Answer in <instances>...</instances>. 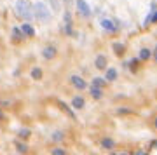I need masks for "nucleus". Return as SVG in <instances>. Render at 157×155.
<instances>
[{
    "mask_svg": "<svg viewBox=\"0 0 157 155\" xmlns=\"http://www.w3.org/2000/svg\"><path fill=\"white\" fill-rule=\"evenodd\" d=\"M129 68H131V72H136V70H138V59H131Z\"/></svg>",
    "mask_w": 157,
    "mask_h": 155,
    "instance_id": "obj_24",
    "label": "nucleus"
},
{
    "mask_svg": "<svg viewBox=\"0 0 157 155\" xmlns=\"http://www.w3.org/2000/svg\"><path fill=\"white\" fill-rule=\"evenodd\" d=\"M51 139H52L54 143H61L63 139H65V134H63L61 131H56V133H54L52 136H51Z\"/></svg>",
    "mask_w": 157,
    "mask_h": 155,
    "instance_id": "obj_19",
    "label": "nucleus"
},
{
    "mask_svg": "<svg viewBox=\"0 0 157 155\" xmlns=\"http://www.w3.org/2000/svg\"><path fill=\"white\" fill-rule=\"evenodd\" d=\"M155 52H157V45H155Z\"/></svg>",
    "mask_w": 157,
    "mask_h": 155,
    "instance_id": "obj_33",
    "label": "nucleus"
},
{
    "mask_svg": "<svg viewBox=\"0 0 157 155\" xmlns=\"http://www.w3.org/2000/svg\"><path fill=\"white\" fill-rule=\"evenodd\" d=\"M155 63H157V52H155Z\"/></svg>",
    "mask_w": 157,
    "mask_h": 155,
    "instance_id": "obj_32",
    "label": "nucleus"
},
{
    "mask_svg": "<svg viewBox=\"0 0 157 155\" xmlns=\"http://www.w3.org/2000/svg\"><path fill=\"white\" fill-rule=\"evenodd\" d=\"M84 105H86V101H84V98H82V96H75V98L72 100V106L75 108V110L84 108Z\"/></svg>",
    "mask_w": 157,
    "mask_h": 155,
    "instance_id": "obj_12",
    "label": "nucleus"
},
{
    "mask_svg": "<svg viewBox=\"0 0 157 155\" xmlns=\"http://www.w3.org/2000/svg\"><path fill=\"white\" fill-rule=\"evenodd\" d=\"M52 153H67V150L65 148H54L52 150Z\"/></svg>",
    "mask_w": 157,
    "mask_h": 155,
    "instance_id": "obj_25",
    "label": "nucleus"
},
{
    "mask_svg": "<svg viewBox=\"0 0 157 155\" xmlns=\"http://www.w3.org/2000/svg\"><path fill=\"white\" fill-rule=\"evenodd\" d=\"M112 47H113V51H115V54H117V56H122L124 54V49H126L121 42H113Z\"/></svg>",
    "mask_w": 157,
    "mask_h": 155,
    "instance_id": "obj_17",
    "label": "nucleus"
},
{
    "mask_svg": "<svg viewBox=\"0 0 157 155\" xmlns=\"http://www.w3.org/2000/svg\"><path fill=\"white\" fill-rule=\"evenodd\" d=\"M58 54V51L54 45H47V47H44V51H42V58H44L45 61H51V59H54Z\"/></svg>",
    "mask_w": 157,
    "mask_h": 155,
    "instance_id": "obj_5",
    "label": "nucleus"
},
{
    "mask_svg": "<svg viewBox=\"0 0 157 155\" xmlns=\"http://www.w3.org/2000/svg\"><path fill=\"white\" fill-rule=\"evenodd\" d=\"M32 78H35V80L42 78V70H40L39 66H35L33 70H32Z\"/></svg>",
    "mask_w": 157,
    "mask_h": 155,
    "instance_id": "obj_20",
    "label": "nucleus"
},
{
    "mask_svg": "<svg viewBox=\"0 0 157 155\" xmlns=\"http://www.w3.org/2000/svg\"><path fill=\"white\" fill-rule=\"evenodd\" d=\"M70 84H72V87L78 89V91H84V89L87 87L86 80L82 77H78V75H72V77H70Z\"/></svg>",
    "mask_w": 157,
    "mask_h": 155,
    "instance_id": "obj_3",
    "label": "nucleus"
},
{
    "mask_svg": "<svg viewBox=\"0 0 157 155\" xmlns=\"http://www.w3.org/2000/svg\"><path fill=\"white\" fill-rule=\"evenodd\" d=\"M16 148H17V152H28V146L25 143H19V141H16Z\"/></svg>",
    "mask_w": 157,
    "mask_h": 155,
    "instance_id": "obj_23",
    "label": "nucleus"
},
{
    "mask_svg": "<svg viewBox=\"0 0 157 155\" xmlns=\"http://www.w3.org/2000/svg\"><path fill=\"white\" fill-rule=\"evenodd\" d=\"M52 2V7H54V11H59V4H58V0H51Z\"/></svg>",
    "mask_w": 157,
    "mask_h": 155,
    "instance_id": "obj_26",
    "label": "nucleus"
},
{
    "mask_svg": "<svg viewBox=\"0 0 157 155\" xmlns=\"http://www.w3.org/2000/svg\"><path fill=\"white\" fill-rule=\"evenodd\" d=\"M23 39H25V33L21 32V28L14 26V28H12V40L17 44V42H21Z\"/></svg>",
    "mask_w": 157,
    "mask_h": 155,
    "instance_id": "obj_11",
    "label": "nucleus"
},
{
    "mask_svg": "<svg viewBox=\"0 0 157 155\" xmlns=\"http://www.w3.org/2000/svg\"><path fill=\"white\" fill-rule=\"evenodd\" d=\"M150 14H152V23H157V11L150 12Z\"/></svg>",
    "mask_w": 157,
    "mask_h": 155,
    "instance_id": "obj_27",
    "label": "nucleus"
},
{
    "mask_svg": "<svg viewBox=\"0 0 157 155\" xmlns=\"http://www.w3.org/2000/svg\"><path fill=\"white\" fill-rule=\"evenodd\" d=\"M17 136L23 138V139H28L30 138V131L28 129H19V131H17Z\"/></svg>",
    "mask_w": 157,
    "mask_h": 155,
    "instance_id": "obj_21",
    "label": "nucleus"
},
{
    "mask_svg": "<svg viewBox=\"0 0 157 155\" xmlns=\"http://www.w3.org/2000/svg\"><path fill=\"white\" fill-rule=\"evenodd\" d=\"M63 2H65V4H68V2H70V0H63Z\"/></svg>",
    "mask_w": 157,
    "mask_h": 155,
    "instance_id": "obj_31",
    "label": "nucleus"
},
{
    "mask_svg": "<svg viewBox=\"0 0 157 155\" xmlns=\"http://www.w3.org/2000/svg\"><path fill=\"white\" fill-rule=\"evenodd\" d=\"M16 14L21 17V19H26V21L35 19L33 6L30 4V0H17L16 2Z\"/></svg>",
    "mask_w": 157,
    "mask_h": 155,
    "instance_id": "obj_1",
    "label": "nucleus"
},
{
    "mask_svg": "<svg viewBox=\"0 0 157 155\" xmlns=\"http://www.w3.org/2000/svg\"><path fill=\"white\" fill-rule=\"evenodd\" d=\"M154 127L157 129V117H155V119H154Z\"/></svg>",
    "mask_w": 157,
    "mask_h": 155,
    "instance_id": "obj_28",
    "label": "nucleus"
},
{
    "mask_svg": "<svg viewBox=\"0 0 157 155\" xmlns=\"http://www.w3.org/2000/svg\"><path fill=\"white\" fill-rule=\"evenodd\" d=\"M0 119H4V115H2V112H0Z\"/></svg>",
    "mask_w": 157,
    "mask_h": 155,
    "instance_id": "obj_30",
    "label": "nucleus"
},
{
    "mask_svg": "<svg viewBox=\"0 0 157 155\" xmlns=\"http://www.w3.org/2000/svg\"><path fill=\"white\" fill-rule=\"evenodd\" d=\"M63 33L73 35V32H72V23H65V25H63Z\"/></svg>",
    "mask_w": 157,
    "mask_h": 155,
    "instance_id": "obj_22",
    "label": "nucleus"
},
{
    "mask_svg": "<svg viewBox=\"0 0 157 155\" xmlns=\"http://www.w3.org/2000/svg\"><path fill=\"white\" fill-rule=\"evenodd\" d=\"M33 14H35V19H39L42 23H47L51 19V11L47 9L44 2H35L33 4Z\"/></svg>",
    "mask_w": 157,
    "mask_h": 155,
    "instance_id": "obj_2",
    "label": "nucleus"
},
{
    "mask_svg": "<svg viewBox=\"0 0 157 155\" xmlns=\"http://www.w3.org/2000/svg\"><path fill=\"white\" fill-rule=\"evenodd\" d=\"M152 58V51L148 47H141L140 49V54H138V59L140 61H148Z\"/></svg>",
    "mask_w": 157,
    "mask_h": 155,
    "instance_id": "obj_9",
    "label": "nucleus"
},
{
    "mask_svg": "<svg viewBox=\"0 0 157 155\" xmlns=\"http://www.w3.org/2000/svg\"><path fill=\"white\" fill-rule=\"evenodd\" d=\"M77 11L82 17H89L91 16V9H89V6H87L86 0H77Z\"/></svg>",
    "mask_w": 157,
    "mask_h": 155,
    "instance_id": "obj_4",
    "label": "nucleus"
},
{
    "mask_svg": "<svg viewBox=\"0 0 157 155\" xmlns=\"http://www.w3.org/2000/svg\"><path fill=\"white\" fill-rule=\"evenodd\" d=\"M117 77H119V72L115 68H107V73H105L107 82H113V80H117Z\"/></svg>",
    "mask_w": 157,
    "mask_h": 155,
    "instance_id": "obj_10",
    "label": "nucleus"
},
{
    "mask_svg": "<svg viewBox=\"0 0 157 155\" xmlns=\"http://www.w3.org/2000/svg\"><path fill=\"white\" fill-rule=\"evenodd\" d=\"M101 146L107 150H113V146H115V141H113L112 138H103L101 139Z\"/></svg>",
    "mask_w": 157,
    "mask_h": 155,
    "instance_id": "obj_16",
    "label": "nucleus"
},
{
    "mask_svg": "<svg viewBox=\"0 0 157 155\" xmlns=\"http://www.w3.org/2000/svg\"><path fill=\"white\" fill-rule=\"evenodd\" d=\"M58 106H59V108H61V110L65 112V113H67V115L70 117V119H75V113H73V110H72V108H70L68 105H65L63 101H59V100H58Z\"/></svg>",
    "mask_w": 157,
    "mask_h": 155,
    "instance_id": "obj_13",
    "label": "nucleus"
},
{
    "mask_svg": "<svg viewBox=\"0 0 157 155\" xmlns=\"http://www.w3.org/2000/svg\"><path fill=\"white\" fill-rule=\"evenodd\" d=\"M101 26L105 28V32H108V33H117L119 32L117 25L113 21H110V19H101Z\"/></svg>",
    "mask_w": 157,
    "mask_h": 155,
    "instance_id": "obj_6",
    "label": "nucleus"
},
{
    "mask_svg": "<svg viewBox=\"0 0 157 155\" xmlns=\"http://www.w3.org/2000/svg\"><path fill=\"white\" fill-rule=\"evenodd\" d=\"M89 93L94 100H101V98H103V89H100V87H94V85H93V87L89 89Z\"/></svg>",
    "mask_w": 157,
    "mask_h": 155,
    "instance_id": "obj_14",
    "label": "nucleus"
},
{
    "mask_svg": "<svg viewBox=\"0 0 157 155\" xmlns=\"http://www.w3.org/2000/svg\"><path fill=\"white\" fill-rule=\"evenodd\" d=\"M107 65H108V58H107L105 54L96 56V59H94V66L98 68V70H107Z\"/></svg>",
    "mask_w": 157,
    "mask_h": 155,
    "instance_id": "obj_7",
    "label": "nucleus"
},
{
    "mask_svg": "<svg viewBox=\"0 0 157 155\" xmlns=\"http://www.w3.org/2000/svg\"><path fill=\"white\" fill-rule=\"evenodd\" d=\"M157 146V139H155V143H152V148H155Z\"/></svg>",
    "mask_w": 157,
    "mask_h": 155,
    "instance_id": "obj_29",
    "label": "nucleus"
},
{
    "mask_svg": "<svg viewBox=\"0 0 157 155\" xmlns=\"http://www.w3.org/2000/svg\"><path fill=\"white\" fill-rule=\"evenodd\" d=\"M115 113H117V115H121V117H124V115H131V113H135V110H133V108H117V110H115Z\"/></svg>",
    "mask_w": 157,
    "mask_h": 155,
    "instance_id": "obj_18",
    "label": "nucleus"
},
{
    "mask_svg": "<svg viewBox=\"0 0 157 155\" xmlns=\"http://www.w3.org/2000/svg\"><path fill=\"white\" fill-rule=\"evenodd\" d=\"M21 32L25 33V37H30V39H33L35 37V30H33V26H32L30 23H23L21 25Z\"/></svg>",
    "mask_w": 157,
    "mask_h": 155,
    "instance_id": "obj_8",
    "label": "nucleus"
},
{
    "mask_svg": "<svg viewBox=\"0 0 157 155\" xmlns=\"http://www.w3.org/2000/svg\"><path fill=\"white\" fill-rule=\"evenodd\" d=\"M93 85H94V87H100V89H105V87H107V78L94 77V78H93Z\"/></svg>",
    "mask_w": 157,
    "mask_h": 155,
    "instance_id": "obj_15",
    "label": "nucleus"
}]
</instances>
